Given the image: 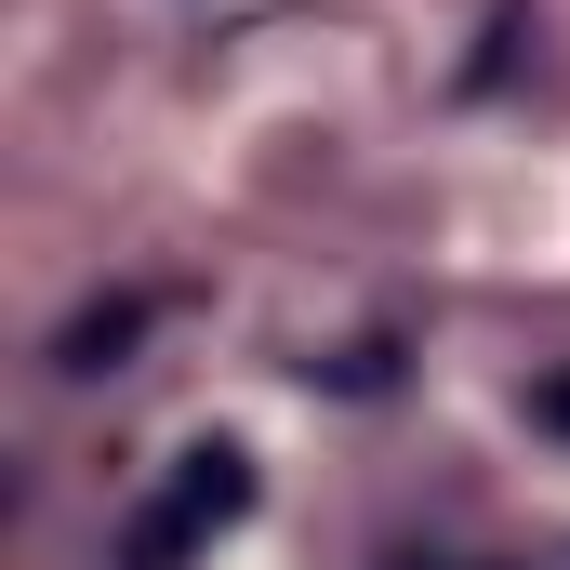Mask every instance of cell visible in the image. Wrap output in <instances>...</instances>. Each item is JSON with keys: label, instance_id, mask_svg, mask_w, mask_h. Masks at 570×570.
<instances>
[{"label": "cell", "instance_id": "1", "mask_svg": "<svg viewBox=\"0 0 570 570\" xmlns=\"http://www.w3.org/2000/svg\"><path fill=\"white\" fill-rule=\"evenodd\" d=\"M239 504H253V478H239V451H186V478H173V491L146 504L134 531H120V570H173L186 544H199V531H226Z\"/></svg>", "mask_w": 570, "mask_h": 570}, {"label": "cell", "instance_id": "2", "mask_svg": "<svg viewBox=\"0 0 570 570\" xmlns=\"http://www.w3.org/2000/svg\"><path fill=\"white\" fill-rule=\"evenodd\" d=\"M134 332H146V292H107V305H80V318L53 332V372H107Z\"/></svg>", "mask_w": 570, "mask_h": 570}, {"label": "cell", "instance_id": "3", "mask_svg": "<svg viewBox=\"0 0 570 570\" xmlns=\"http://www.w3.org/2000/svg\"><path fill=\"white\" fill-rule=\"evenodd\" d=\"M531 412H544V425H570V372H558V385H544V399H531Z\"/></svg>", "mask_w": 570, "mask_h": 570}]
</instances>
